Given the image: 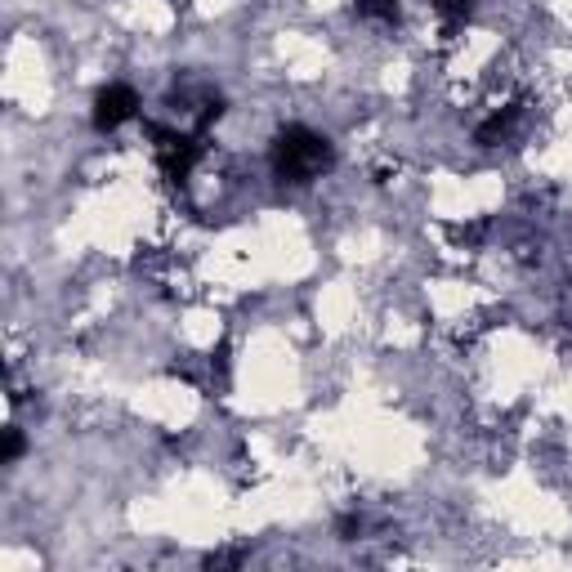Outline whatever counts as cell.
<instances>
[{
	"mask_svg": "<svg viewBox=\"0 0 572 572\" xmlns=\"http://www.w3.org/2000/svg\"><path fill=\"white\" fill-rule=\"evenodd\" d=\"M135 117H139V94L130 90V85L112 81V85H103V90L94 94V130L108 135V130H121Z\"/></svg>",
	"mask_w": 572,
	"mask_h": 572,
	"instance_id": "3",
	"label": "cell"
},
{
	"mask_svg": "<svg viewBox=\"0 0 572 572\" xmlns=\"http://www.w3.org/2000/svg\"><path fill=\"white\" fill-rule=\"evenodd\" d=\"M18 456H23V429L9 425L5 429V447H0V465H14Z\"/></svg>",
	"mask_w": 572,
	"mask_h": 572,
	"instance_id": "6",
	"label": "cell"
},
{
	"mask_svg": "<svg viewBox=\"0 0 572 572\" xmlns=\"http://www.w3.org/2000/svg\"><path fill=\"white\" fill-rule=\"evenodd\" d=\"M362 18H376V23H394L398 18V0H354Z\"/></svg>",
	"mask_w": 572,
	"mask_h": 572,
	"instance_id": "5",
	"label": "cell"
},
{
	"mask_svg": "<svg viewBox=\"0 0 572 572\" xmlns=\"http://www.w3.org/2000/svg\"><path fill=\"white\" fill-rule=\"evenodd\" d=\"M331 161H336V148H331L327 135H318V130L309 126H282L278 135H273V148H269V166L273 175L282 179V184H313V179H322L331 170Z\"/></svg>",
	"mask_w": 572,
	"mask_h": 572,
	"instance_id": "1",
	"label": "cell"
},
{
	"mask_svg": "<svg viewBox=\"0 0 572 572\" xmlns=\"http://www.w3.org/2000/svg\"><path fill=\"white\" fill-rule=\"evenodd\" d=\"M152 139H157V157H161V170H166V179H188V170L202 161V152H206V143L202 135H170V130H157L152 126L148 130Z\"/></svg>",
	"mask_w": 572,
	"mask_h": 572,
	"instance_id": "2",
	"label": "cell"
},
{
	"mask_svg": "<svg viewBox=\"0 0 572 572\" xmlns=\"http://www.w3.org/2000/svg\"><path fill=\"white\" fill-rule=\"evenodd\" d=\"M242 559H246L242 550H215V555H206L202 564H206V568H237Z\"/></svg>",
	"mask_w": 572,
	"mask_h": 572,
	"instance_id": "8",
	"label": "cell"
},
{
	"mask_svg": "<svg viewBox=\"0 0 572 572\" xmlns=\"http://www.w3.org/2000/svg\"><path fill=\"white\" fill-rule=\"evenodd\" d=\"M514 121H519V108H505V112H492V117L488 121H483V126L479 130H474V139H479L483 143V148H497V143L505 139V135H510V130H514Z\"/></svg>",
	"mask_w": 572,
	"mask_h": 572,
	"instance_id": "4",
	"label": "cell"
},
{
	"mask_svg": "<svg viewBox=\"0 0 572 572\" xmlns=\"http://www.w3.org/2000/svg\"><path fill=\"white\" fill-rule=\"evenodd\" d=\"M434 5H438V14H443L447 23H465L470 9H474V0H434Z\"/></svg>",
	"mask_w": 572,
	"mask_h": 572,
	"instance_id": "7",
	"label": "cell"
},
{
	"mask_svg": "<svg viewBox=\"0 0 572 572\" xmlns=\"http://www.w3.org/2000/svg\"><path fill=\"white\" fill-rule=\"evenodd\" d=\"M336 532H340V541H358L362 519H358V514H340V519H336Z\"/></svg>",
	"mask_w": 572,
	"mask_h": 572,
	"instance_id": "9",
	"label": "cell"
}]
</instances>
